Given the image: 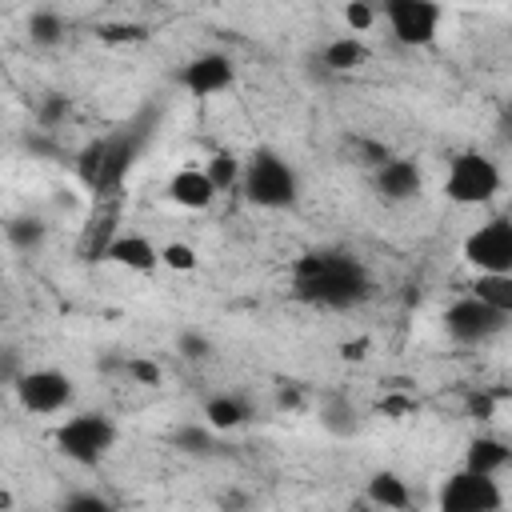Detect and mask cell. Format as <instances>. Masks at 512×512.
Listing matches in <instances>:
<instances>
[{"label":"cell","instance_id":"cell-1","mask_svg":"<svg viewBox=\"0 0 512 512\" xmlns=\"http://www.w3.org/2000/svg\"><path fill=\"white\" fill-rule=\"evenodd\" d=\"M372 272L336 248H316L304 252L292 264V296L308 308H324V312H348L360 308L372 296Z\"/></svg>","mask_w":512,"mask_h":512},{"label":"cell","instance_id":"cell-2","mask_svg":"<svg viewBox=\"0 0 512 512\" xmlns=\"http://www.w3.org/2000/svg\"><path fill=\"white\" fill-rule=\"evenodd\" d=\"M148 136H152V112H144V120L120 124L116 132H108L100 140H88L76 152V176H80V184L96 200H116L120 188H124V180H128V172H132V164L148 148Z\"/></svg>","mask_w":512,"mask_h":512},{"label":"cell","instance_id":"cell-3","mask_svg":"<svg viewBox=\"0 0 512 512\" xmlns=\"http://www.w3.org/2000/svg\"><path fill=\"white\" fill-rule=\"evenodd\" d=\"M240 192L252 208L284 212L300 200V176L276 148H256L240 168Z\"/></svg>","mask_w":512,"mask_h":512},{"label":"cell","instance_id":"cell-4","mask_svg":"<svg viewBox=\"0 0 512 512\" xmlns=\"http://www.w3.org/2000/svg\"><path fill=\"white\" fill-rule=\"evenodd\" d=\"M116 440H120V428H116V420L104 416V412H76V416L60 420L56 432H52L56 452H60L64 460L80 464V468L104 464V460L112 456Z\"/></svg>","mask_w":512,"mask_h":512},{"label":"cell","instance_id":"cell-5","mask_svg":"<svg viewBox=\"0 0 512 512\" xmlns=\"http://www.w3.org/2000/svg\"><path fill=\"white\" fill-rule=\"evenodd\" d=\"M504 176H500V164L488 156V152H456L448 160V172H444V196L460 208H480V204H492L496 192H500Z\"/></svg>","mask_w":512,"mask_h":512},{"label":"cell","instance_id":"cell-6","mask_svg":"<svg viewBox=\"0 0 512 512\" xmlns=\"http://www.w3.org/2000/svg\"><path fill=\"white\" fill-rule=\"evenodd\" d=\"M12 392L28 416H56V412L72 408L76 380L64 368H24L12 384Z\"/></svg>","mask_w":512,"mask_h":512},{"label":"cell","instance_id":"cell-7","mask_svg":"<svg viewBox=\"0 0 512 512\" xmlns=\"http://www.w3.org/2000/svg\"><path fill=\"white\" fill-rule=\"evenodd\" d=\"M436 508L440 512H500L504 508V488L488 472L460 468L440 480L436 488Z\"/></svg>","mask_w":512,"mask_h":512},{"label":"cell","instance_id":"cell-8","mask_svg":"<svg viewBox=\"0 0 512 512\" xmlns=\"http://www.w3.org/2000/svg\"><path fill=\"white\" fill-rule=\"evenodd\" d=\"M380 12L392 40L404 48H428L440 36L444 8L436 0H380Z\"/></svg>","mask_w":512,"mask_h":512},{"label":"cell","instance_id":"cell-9","mask_svg":"<svg viewBox=\"0 0 512 512\" xmlns=\"http://www.w3.org/2000/svg\"><path fill=\"white\" fill-rule=\"evenodd\" d=\"M508 316L512 312H500V308H492V304H484V300H476L468 292L456 304H448L440 320H444L448 340H456V344H488L508 328Z\"/></svg>","mask_w":512,"mask_h":512},{"label":"cell","instance_id":"cell-10","mask_svg":"<svg viewBox=\"0 0 512 512\" xmlns=\"http://www.w3.org/2000/svg\"><path fill=\"white\" fill-rule=\"evenodd\" d=\"M464 264L476 272H512V220L492 216L464 236Z\"/></svg>","mask_w":512,"mask_h":512},{"label":"cell","instance_id":"cell-11","mask_svg":"<svg viewBox=\"0 0 512 512\" xmlns=\"http://www.w3.org/2000/svg\"><path fill=\"white\" fill-rule=\"evenodd\" d=\"M176 84L196 100L220 96L236 84V60L228 52H200L176 68Z\"/></svg>","mask_w":512,"mask_h":512},{"label":"cell","instance_id":"cell-12","mask_svg":"<svg viewBox=\"0 0 512 512\" xmlns=\"http://www.w3.org/2000/svg\"><path fill=\"white\" fill-rule=\"evenodd\" d=\"M372 180H376V196L384 204H408V200H416L424 192V172L408 156H384L376 164V176Z\"/></svg>","mask_w":512,"mask_h":512},{"label":"cell","instance_id":"cell-13","mask_svg":"<svg viewBox=\"0 0 512 512\" xmlns=\"http://www.w3.org/2000/svg\"><path fill=\"white\" fill-rule=\"evenodd\" d=\"M220 192H216V184L208 180V172L204 168H180V172H172V180H168V200L176 204V208H184V212H204V208H212V200H216Z\"/></svg>","mask_w":512,"mask_h":512},{"label":"cell","instance_id":"cell-14","mask_svg":"<svg viewBox=\"0 0 512 512\" xmlns=\"http://www.w3.org/2000/svg\"><path fill=\"white\" fill-rule=\"evenodd\" d=\"M104 260L120 264L128 272H152V268H160V248L144 232H116L108 252H104Z\"/></svg>","mask_w":512,"mask_h":512},{"label":"cell","instance_id":"cell-15","mask_svg":"<svg viewBox=\"0 0 512 512\" xmlns=\"http://www.w3.org/2000/svg\"><path fill=\"white\" fill-rule=\"evenodd\" d=\"M200 416H204V424L212 432H236V428H244L252 420V404L244 396H236V392H216V396L204 400Z\"/></svg>","mask_w":512,"mask_h":512},{"label":"cell","instance_id":"cell-16","mask_svg":"<svg viewBox=\"0 0 512 512\" xmlns=\"http://www.w3.org/2000/svg\"><path fill=\"white\" fill-rule=\"evenodd\" d=\"M508 464H512V448H508V440H500V436L480 432V436H472L468 448H464V468H472V472L500 476Z\"/></svg>","mask_w":512,"mask_h":512},{"label":"cell","instance_id":"cell-17","mask_svg":"<svg viewBox=\"0 0 512 512\" xmlns=\"http://www.w3.org/2000/svg\"><path fill=\"white\" fill-rule=\"evenodd\" d=\"M112 236H116V200H112V204L96 200L92 220H88V228H84V236H80V256H84V260H104Z\"/></svg>","mask_w":512,"mask_h":512},{"label":"cell","instance_id":"cell-18","mask_svg":"<svg viewBox=\"0 0 512 512\" xmlns=\"http://www.w3.org/2000/svg\"><path fill=\"white\" fill-rule=\"evenodd\" d=\"M364 496H368V504H376V508H392V512L412 508V488H408V480H404L400 472H388V468H380V472L368 476Z\"/></svg>","mask_w":512,"mask_h":512},{"label":"cell","instance_id":"cell-19","mask_svg":"<svg viewBox=\"0 0 512 512\" xmlns=\"http://www.w3.org/2000/svg\"><path fill=\"white\" fill-rule=\"evenodd\" d=\"M320 64H324L328 72H356V68H364V64H368V44H364L356 32L336 36V40H328V44H324Z\"/></svg>","mask_w":512,"mask_h":512},{"label":"cell","instance_id":"cell-20","mask_svg":"<svg viewBox=\"0 0 512 512\" xmlns=\"http://www.w3.org/2000/svg\"><path fill=\"white\" fill-rule=\"evenodd\" d=\"M24 32H28V40H32L36 48H60L64 36H68V20H64L56 8H36V12H28V20H24Z\"/></svg>","mask_w":512,"mask_h":512},{"label":"cell","instance_id":"cell-21","mask_svg":"<svg viewBox=\"0 0 512 512\" xmlns=\"http://www.w3.org/2000/svg\"><path fill=\"white\" fill-rule=\"evenodd\" d=\"M4 240H8L16 252L32 256V252H40V248L48 244V224H44L40 216H12V220L4 224Z\"/></svg>","mask_w":512,"mask_h":512},{"label":"cell","instance_id":"cell-22","mask_svg":"<svg viewBox=\"0 0 512 512\" xmlns=\"http://www.w3.org/2000/svg\"><path fill=\"white\" fill-rule=\"evenodd\" d=\"M320 424H324L332 436H356V432H360L356 404H352L348 396H340V392L324 396V404H320Z\"/></svg>","mask_w":512,"mask_h":512},{"label":"cell","instance_id":"cell-23","mask_svg":"<svg viewBox=\"0 0 512 512\" xmlns=\"http://www.w3.org/2000/svg\"><path fill=\"white\" fill-rule=\"evenodd\" d=\"M472 296L500 312H512V272H476Z\"/></svg>","mask_w":512,"mask_h":512},{"label":"cell","instance_id":"cell-24","mask_svg":"<svg viewBox=\"0 0 512 512\" xmlns=\"http://www.w3.org/2000/svg\"><path fill=\"white\" fill-rule=\"evenodd\" d=\"M240 168H244V160H240L236 152H228V148L212 152L208 164H204V172H208V180L216 184V192H228L232 184H240Z\"/></svg>","mask_w":512,"mask_h":512},{"label":"cell","instance_id":"cell-25","mask_svg":"<svg viewBox=\"0 0 512 512\" xmlns=\"http://www.w3.org/2000/svg\"><path fill=\"white\" fill-rule=\"evenodd\" d=\"M172 444H176L180 452L208 456V452L216 448V432H212L208 424H184V428H176V432H172Z\"/></svg>","mask_w":512,"mask_h":512},{"label":"cell","instance_id":"cell-26","mask_svg":"<svg viewBox=\"0 0 512 512\" xmlns=\"http://www.w3.org/2000/svg\"><path fill=\"white\" fill-rule=\"evenodd\" d=\"M200 264L196 248L184 244V240H172V244H160V268H172V272H192Z\"/></svg>","mask_w":512,"mask_h":512},{"label":"cell","instance_id":"cell-27","mask_svg":"<svg viewBox=\"0 0 512 512\" xmlns=\"http://www.w3.org/2000/svg\"><path fill=\"white\" fill-rule=\"evenodd\" d=\"M96 36H100L104 44H140V40H148V28H144V24L116 20V24H100Z\"/></svg>","mask_w":512,"mask_h":512},{"label":"cell","instance_id":"cell-28","mask_svg":"<svg viewBox=\"0 0 512 512\" xmlns=\"http://www.w3.org/2000/svg\"><path fill=\"white\" fill-rule=\"evenodd\" d=\"M176 352H180L184 360H208L216 348H212V340H208L200 328H184V332L176 336Z\"/></svg>","mask_w":512,"mask_h":512},{"label":"cell","instance_id":"cell-29","mask_svg":"<svg viewBox=\"0 0 512 512\" xmlns=\"http://www.w3.org/2000/svg\"><path fill=\"white\" fill-rule=\"evenodd\" d=\"M60 508H64V512H108L112 500L100 496V492H92V488H84V492H68V496L60 500Z\"/></svg>","mask_w":512,"mask_h":512},{"label":"cell","instance_id":"cell-30","mask_svg":"<svg viewBox=\"0 0 512 512\" xmlns=\"http://www.w3.org/2000/svg\"><path fill=\"white\" fill-rule=\"evenodd\" d=\"M344 24H348V32H368L376 24V4L372 0H348L344 4Z\"/></svg>","mask_w":512,"mask_h":512},{"label":"cell","instance_id":"cell-31","mask_svg":"<svg viewBox=\"0 0 512 512\" xmlns=\"http://www.w3.org/2000/svg\"><path fill=\"white\" fill-rule=\"evenodd\" d=\"M120 372L128 376V380H136V384H160V364H152V360H144V356H124V364H120Z\"/></svg>","mask_w":512,"mask_h":512},{"label":"cell","instance_id":"cell-32","mask_svg":"<svg viewBox=\"0 0 512 512\" xmlns=\"http://www.w3.org/2000/svg\"><path fill=\"white\" fill-rule=\"evenodd\" d=\"M20 372H24L20 348H0V384H16Z\"/></svg>","mask_w":512,"mask_h":512},{"label":"cell","instance_id":"cell-33","mask_svg":"<svg viewBox=\"0 0 512 512\" xmlns=\"http://www.w3.org/2000/svg\"><path fill=\"white\" fill-rule=\"evenodd\" d=\"M496 412V396H488V392H472L468 396V416L472 420H488Z\"/></svg>","mask_w":512,"mask_h":512},{"label":"cell","instance_id":"cell-34","mask_svg":"<svg viewBox=\"0 0 512 512\" xmlns=\"http://www.w3.org/2000/svg\"><path fill=\"white\" fill-rule=\"evenodd\" d=\"M64 112H68V100L52 92V96H48V104H44V124H52V120H60Z\"/></svg>","mask_w":512,"mask_h":512},{"label":"cell","instance_id":"cell-35","mask_svg":"<svg viewBox=\"0 0 512 512\" xmlns=\"http://www.w3.org/2000/svg\"><path fill=\"white\" fill-rule=\"evenodd\" d=\"M360 348H364V340H356V344H344V348H340V356H344V360H360V356H364Z\"/></svg>","mask_w":512,"mask_h":512},{"label":"cell","instance_id":"cell-36","mask_svg":"<svg viewBox=\"0 0 512 512\" xmlns=\"http://www.w3.org/2000/svg\"><path fill=\"white\" fill-rule=\"evenodd\" d=\"M12 504H16V496L8 488H0V508H12Z\"/></svg>","mask_w":512,"mask_h":512}]
</instances>
